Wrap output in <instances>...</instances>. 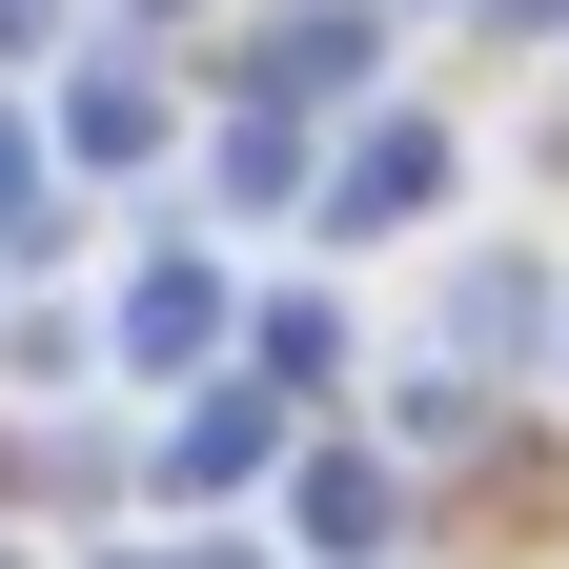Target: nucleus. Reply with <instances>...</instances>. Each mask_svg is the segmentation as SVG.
Returning a JSON list of instances; mask_svg holds the SVG:
<instances>
[{"label":"nucleus","instance_id":"f257e3e1","mask_svg":"<svg viewBox=\"0 0 569 569\" xmlns=\"http://www.w3.org/2000/svg\"><path fill=\"white\" fill-rule=\"evenodd\" d=\"M427 183H448V163H427V142L387 122V142H367V163H346V224H387V203H427Z\"/></svg>","mask_w":569,"mask_h":569},{"label":"nucleus","instance_id":"f03ea898","mask_svg":"<svg viewBox=\"0 0 569 569\" xmlns=\"http://www.w3.org/2000/svg\"><path fill=\"white\" fill-rule=\"evenodd\" d=\"M0 224H21V142H0Z\"/></svg>","mask_w":569,"mask_h":569}]
</instances>
